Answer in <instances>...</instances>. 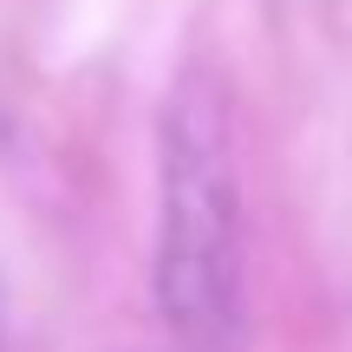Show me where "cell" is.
Listing matches in <instances>:
<instances>
[{"label": "cell", "instance_id": "cell-1", "mask_svg": "<svg viewBox=\"0 0 352 352\" xmlns=\"http://www.w3.org/2000/svg\"><path fill=\"white\" fill-rule=\"evenodd\" d=\"M157 300L189 352L241 346V183L228 104L215 78L189 72L164 111V235Z\"/></svg>", "mask_w": 352, "mask_h": 352}]
</instances>
